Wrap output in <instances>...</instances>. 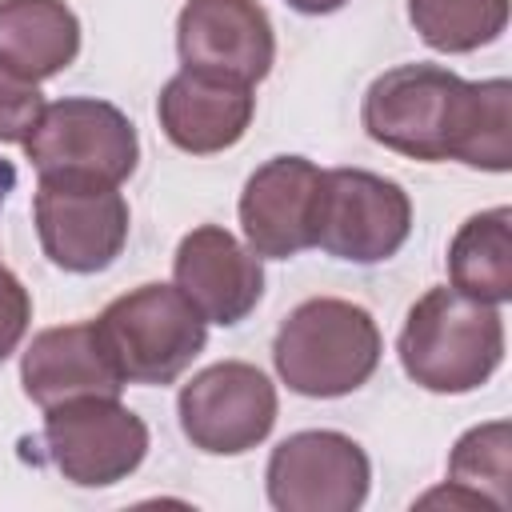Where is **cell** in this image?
Listing matches in <instances>:
<instances>
[{
    "label": "cell",
    "instance_id": "cell-1",
    "mask_svg": "<svg viewBox=\"0 0 512 512\" xmlns=\"http://www.w3.org/2000/svg\"><path fill=\"white\" fill-rule=\"evenodd\" d=\"M360 120L380 148L408 160L512 168V84L504 76L472 84L440 64H396L368 84Z\"/></svg>",
    "mask_w": 512,
    "mask_h": 512
},
{
    "label": "cell",
    "instance_id": "cell-2",
    "mask_svg": "<svg viewBox=\"0 0 512 512\" xmlns=\"http://www.w3.org/2000/svg\"><path fill=\"white\" fill-rule=\"evenodd\" d=\"M400 364L412 384L440 396L476 392L504 360L500 304L464 296L460 288H428L404 316L396 340Z\"/></svg>",
    "mask_w": 512,
    "mask_h": 512
},
{
    "label": "cell",
    "instance_id": "cell-3",
    "mask_svg": "<svg viewBox=\"0 0 512 512\" xmlns=\"http://www.w3.org/2000/svg\"><path fill=\"white\" fill-rule=\"evenodd\" d=\"M384 340L368 308L340 296H312L296 304L272 340L276 376L312 400H336L372 380Z\"/></svg>",
    "mask_w": 512,
    "mask_h": 512
},
{
    "label": "cell",
    "instance_id": "cell-4",
    "mask_svg": "<svg viewBox=\"0 0 512 512\" xmlns=\"http://www.w3.org/2000/svg\"><path fill=\"white\" fill-rule=\"evenodd\" d=\"M92 324L124 384H172L208 344V320L176 284H140Z\"/></svg>",
    "mask_w": 512,
    "mask_h": 512
},
{
    "label": "cell",
    "instance_id": "cell-5",
    "mask_svg": "<svg viewBox=\"0 0 512 512\" xmlns=\"http://www.w3.org/2000/svg\"><path fill=\"white\" fill-rule=\"evenodd\" d=\"M24 156L32 160L36 176L124 184L140 164V136L116 104L96 96H64L44 104L40 120L24 136Z\"/></svg>",
    "mask_w": 512,
    "mask_h": 512
},
{
    "label": "cell",
    "instance_id": "cell-6",
    "mask_svg": "<svg viewBox=\"0 0 512 512\" xmlns=\"http://www.w3.org/2000/svg\"><path fill=\"white\" fill-rule=\"evenodd\" d=\"M408 232L412 200L396 180L368 168L324 172L312 248L348 264H380L404 248Z\"/></svg>",
    "mask_w": 512,
    "mask_h": 512
},
{
    "label": "cell",
    "instance_id": "cell-7",
    "mask_svg": "<svg viewBox=\"0 0 512 512\" xmlns=\"http://www.w3.org/2000/svg\"><path fill=\"white\" fill-rule=\"evenodd\" d=\"M32 216L44 256L76 276L104 272L128 244L132 228V212L120 184L72 176H40Z\"/></svg>",
    "mask_w": 512,
    "mask_h": 512
},
{
    "label": "cell",
    "instance_id": "cell-8",
    "mask_svg": "<svg viewBox=\"0 0 512 512\" xmlns=\"http://www.w3.org/2000/svg\"><path fill=\"white\" fill-rule=\"evenodd\" d=\"M44 448L76 488L128 480L148 456V424L120 396H76L44 408Z\"/></svg>",
    "mask_w": 512,
    "mask_h": 512
},
{
    "label": "cell",
    "instance_id": "cell-9",
    "mask_svg": "<svg viewBox=\"0 0 512 512\" xmlns=\"http://www.w3.org/2000/svg\"><path fill=\"white\" fill-rule=\"evenodd\" d=\"M180 432L208 456H244L268 440L280 400L276 384L248 360H220L196 372L180 396Z\"/></svg>",
    "mask_w": 512,
    "mask_h": 512
},
{
    "label": "cell",
    "instance_id": "cell-10",
    "mask_svg": "<svg viewBox=\"0 0 512 512\" xmlns=\"http://www.w3.org/2000/svg\"><path fill=\"white\" fill-rule=\"evenodd\" d=\"M264 484L280 512H352L368 500L372 464L352 436L308 428L272 448Z\"/></svg>",
    "mask_w": 512,
    "mask_h": 512
},
{
    "label": "cell",
    "instance_id": "cell-11",
    "mask_svg": "<svg viewBox=\"0 0 512 512\" xmlns=\"http://www.w3.org/2000/svg\"><path fill=\"white\" fill-rule=\"evenodd\" d=\"M176 52L184 68L260 84L276 64V32L260 0H184Z\"/></svg>",
    "mask_w": 512,
    "mask_h": 512
},
{
    "label": "cell",
    "instance_id": "cell-12",
    "mask_svg": "<svg viewBox=\"0 0 512 512\" xmlns=\"http://www.w3.org/2000/svg\"><path fill=\"white\" fill-rule=\"evenodd\" d=\"M320 180L324 172L308 156H272L248 176L236 212L256 256L288 260L312 248Z\"/></svg>",
    "mask_w": 512,
    "mask_h": 512
},
{
    "label": "cell",
    "instance_id": "cell-13",
    "mask_svg": "<svg viewBox=\"0 0 512 512\" xmlns=\"http://www.w3.org/2000/svg\"><path fill=\"white\" fill-rule=\"evenodd\" d=\"M172 280L208 324L224 328L248 320L264 296L260 256L220 224H200L176 244Z\"/></svg>",
    "mask_w": 512,
    "mask_h": 512
},
{
    "label": "cell",
    "instance_id": "cell-14",
    "mask_svg": "<svg viewBox=\"0 0 512 512\" xmlns=\"http://www.w3.org/2000/svg\"><path fill=\"white\" fill-rule=\"evenodd\" d=\"M256 112L252 84L180 68L156 96V116L172 148L188 156H212L244 140Z\"/></svg>",
    "mask_w": 512,
    "mask_h": 512
},
{
    "label": "cell",
    "instance_id": "cell-15",
    "mask_svg": "<svg viewBox=\"0 0 512 512\" xmlns=\"http://www.w3.org/2000/svg\"><path fill=\"white\" fill-rule=\"evenodd\" d=\"M20 384H24V396L40 408H52L76 396H120L124 388L92 320L36 332L20 356Z\"/></svg>",
    "mask_w": 512,
    "mask_h": 512
},
{
    "label": "cell",
    "instance_id": "cell-16",
    "mask_svg": "<svg viewBox=\"0 0 512 512\" xmlns=\"http://www.w3.org/2000/svg\"><path fill=\"white\" fill-rule=\"evenodd\" d=\"M80 56V20L64 0H0V72L40 84Z\"/></svg>",
    "mask_w": 512,
    "mask_h": 512
},
{
    "label": "cell",
    "instance_id": "cell-17",
    "mask_svg": "<svg viewBox=\"0 0 512 512\" xmlns=\"http://www.w3.org/2000/svg\"><path fill=\"white\" fill-rule=\"evenodd\" d=\"M448 280L484 304L512 300V208L496 204L468 216L448 244Z\"/></svg>",
    "mask_w": 512,
    "mask_h": 512
},
{
    "label": "cell",
    "instance_id": "cell-18",
    "mask_svg": "<svg viewBox=\"0 0 512 512\" xmlns=\"http://www.w3.org/2000/svg\"><path fill=\"white\" fill-rule=\"evenodd\" d=\"M448 484L472 492L488 512L512 508V428L488 420L468 428L448 452Z\"/></svg>",
    "mask_w": 512,
    "mask_h": 512
},
{
    "label": "cell",
    "instance_id": "cell-19",
    "mask_svg": "<svg viewBox=\"0 0 512 512\" xmlns=\"http://www.w3.org/2000/svg\"><path fill=\"white\" fill-rule=\"evenodd\" d=\"M408 20L436 52H476L508 28V0H408Z\"/></svg>",
    "mask_w": 512,
    "mask_h": 512
},
{
    "label": "cell",
    "instance_id": "cell-20",
    "mask_svg": "<svg viewBox=\"0 0 512 512\" xmlns=\"http://www.w3.org/2000/svg\"><path fill=\"white\" fill-rule=\"evenodd\" d=\"M40 112H44L40 88L0 72V144H24Z\"/></svg>",
    "mask_w": 512,
    "mask_h": 512
},
{
    "label": "cell",
    "instance_id": "cell-21",
    "mask_svg": "<svg viewBox=\"0 0 512 512\" xmlns=\"http://www.w3.org/2000/svg\"><path fill=\"white\" fill-rule=\"evenodd\" d=\"M28 324H32V296L24 280L0 264V364L20 348Z\"/></svg>",
    "mask_w": 512,
    "mask_h": 512
},
{
    "label": "cell",
    "instance_id": "cell-22",
    "mask_svg": "<svg viewBox=\"0 0 512 512\" xmlns=\"http://www.w3.org/2000/svg\"><path fill=\"white\" fill-rule=\"evenodd\" d=\"M284 4L304 12V16H328V12H340L348 0H284Z\"/></svg>",
    "mask_w": 512,
    "mask_h": 512
},
{
    "label": "cell",
    "instance_id": "cell-23",
    "mask_svg": "<svg viewBox=\"0 0 512 512\" xmlns=\"http://www.w3.org/2000/svg\"><path fill=\"white\" fill-rule=\"evenodd\" d=\"M12 184H16V172H12V164H4V160H0V204L8 200Z\"/></svg>",
    "mask_w": 512,
    "mask_h": 512
}]
</instances>
